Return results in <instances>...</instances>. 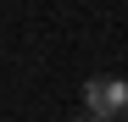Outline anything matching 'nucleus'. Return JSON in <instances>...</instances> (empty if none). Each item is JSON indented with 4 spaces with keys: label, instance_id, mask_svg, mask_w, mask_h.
<instances>
[{
    "label": "nucleus",
    "instance_id": "3",
    "mask_svg": "<svg viewBox=\"0 0 128 122\" xmlns=\"http://www.w3.org/2000/svg\"><path fill=\"white\" fill-rule=\"evenodd\" d=\"M117 122H128V111H122V117H117Z\"/></svg>",
    "mask_w": 128,
    "mask_h": 122
},
{
    "label": "nucleus",
    "instance_id": "1",
    "mask_svg": "<svg viewBox=\"0 0 128 122\" xmlns=\"http://www.w3.org/2000/svg\"><path fill=\"white\" fill-rule=\"evenodd\" d=\"M84 111L95 122H112L128 111V78H89L84 83Z\"/></svg>",
    "mask_w": 128,
    "mask_h": 122
},
{
    "label": "nucleus",
    "instance_id": "2",
    "mask_svg": "<svg viewBox=\"0 0 128 122\" xmlns=\"http://www.w3.org/2000/svg\"><path fill=\"white\" fill-rule=\"evenodd\" d=\"M78 122H95V117H89V111H84V117H78Z\"/></svg>",
    "mask_w": 128,
    "mask_h": 122
}]
</instances>
